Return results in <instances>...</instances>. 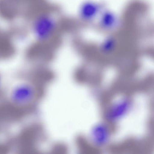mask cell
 Instances as JSON below:
<instances>
[{
	"instance_id": "6da1fadb",
	"label": "cell",
	"mask_w": 154,
	"mask_h": 154,
	"mask_svg": "<svg viewBox=\"0 0 154 154\" xmlns=\"http://www.w3.org/2000/svg\"><path fill=\"white\" fill-rule=\"evenodd\" d=\"M133 101L129 96H124L111 103L105 110L104 119L110 124H116L132 109Z\"/></svg>"
},
{
	"instance_id": "7a4b0ae2",
	"label": "cell",
	"mask_w": 154,
	"mask_h": 154,
	"mask_svg": "<svg viewBox=\"0 0 154 154\" xmlns=\"http://www.w3.org/2000/svg\"><path fill=\"white\" fill-rule=\"evenodd\" d=\"M111 136L110 124L105 121L96 123L92 127L90 131V139L94 146L102 148L109 144Z\"/></svg>"
}]
</instances>
